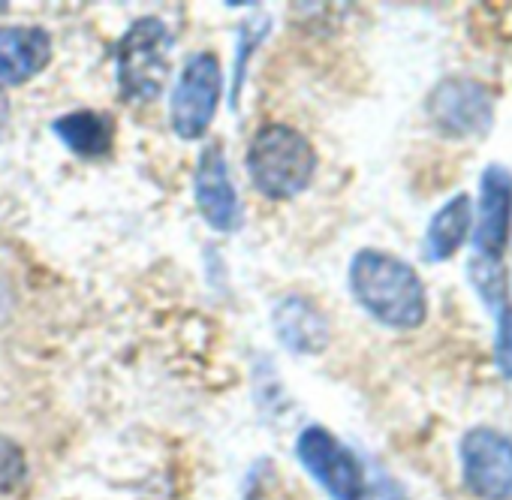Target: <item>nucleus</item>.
<instances>
[{
  "label": "nucleus",
  "mask_w": 512,
  "mask_h": 500,
  "mask_svg": "<svg viewBox=\"0 0 512 500\" xmlns=\"http://www.w3.org/2000/svg\"><path fill=\"white\" fill-rule=\"evenodd\" d=\"M350 290L362 311L386 329L413 332L428 317V290L419 272L389 250H359L350 263Z\"/></svg>",
  "instance_id": "obj_1"
},
{
  "label": "nucleus",
  "mask_w": 512,
  "mask_h": 500,
  "mask_svg": "<svg viewBox=\"0 0 512 500\" xmlns=\"http://www.w3.org/2000/svg\"><path fill=\"white\" fill-rule=\"evenodd\" d=\"M247 175L266 199H296L317 175V151L296 127L266 124L253 133L247 145Z\"/></svg>",
  "instance_id": "obj_2"
},
{
  "label": "nucleus",
  "mask_w": 512,
  "mask_h": 500,
  "mask_svg": "<svg viewBox=\"0 0 512 500\" xmlns=\"http://www.w3.org/2000/svg\"><path fill=\"white\" fill-rule=\"evenodd\" d=\"M172 34L157 16H145L127 28L118 43V91L127 103H154L169 82Z\"/></svg>",
  "instance_id": "obj_3"
},
{
  "label": "nucleus",
  "mask_w": 512,
  "mask_h": 500,
  "mask_svg": "<svg viewBox=\"0 0 512 500\" xmlns=\"http://www.w3.org/2000/svg\"><path fill=\"white\" fill-rule=\"evenodd\" d=\"M425 112L446 139H485L494 127V94L479 79L449 76L431 88Z\"/></svg>",
  "instance_id": "obj_4"
},
{
  "label": "nucleus",
  "mask_w": 512,
  "mask_h": 500,
  "mask_svg": "<svg viewBox=\"0 0 512 500\" xmlns=\"http://www.w3.org/2000/svg\"><path fill=\"white\" fill-rule=\"evenodd\" d=\"M223 97V70L217 55L196 52L181 67V76L172 88L169 121L178 139L193 142L202 139L217 115Z\"/></svg>",
  "instance_id": "obj_5"
},
{
  "label": "nucleus",
  "mask_w": 512,
  "mask_h": 500,
  "mask_svg": "<svg viewBox=\"0 0 512 500\" xmlns=\"http://www.w3.org/2000/svg\"><path fill=\"white\" fill-rule=\"evenodd\" d=\"M296 455L305 470L329 491L332 500H365L368 476L359 455L323 425H308L296 440Z\"/></svg>",
  "instance_id": "obj_6"
},
{
  "label": "nucleus",
  "mask_w": 512,
  "mask_h": 500,
  "mask_svg": "<svg viewBox=\"0 0 512 500\" xmlns=\"http://www.w3.org/2000/svg\"><path fill=\"white\" fill-rule=\"evenodd\" d=\"M461 479L476 500H512V437L476 425L464 431L461 446Z\"/></svg>",
  "instance_id": "obj_7"
},
{
  "label": "nucleus",
  "mask_w": 512,
  "mask_h": 500,
  "mask_svg": "<svg viewBox=\"0 0 512 500\" xmlns=\"http://www.w3.org/2000/svg\"><path fill=\"white\" fill-rule=\"evenodd\" d=\"M512 235V169L491 163L479 175L476 223H473V254L503 260Z\"/></svg>",
  "instance_id": "obj_8"
},
{
  "label": "nucleus",
  "mask_w": 512,
  "mask_h": 500,
  "mask_svg": "<svg viewBox=\"0 0 512 500\" xmlns=\"http://www.w3.org/2000/svg\"><path fill=\"white\" fill-rule=\"evenodd\" d=\"M193 199L202 214V220L217 232H238L244 223L238 190L232 184L223 145L214 142L199 154L196 172H193Z\"/></svg>",
  "instance_id": "obj_9"
},
{
  "label": "nucleus",
  "mask_w": 512,
  "mask_h": 500,
  "mask_svg": "<svg viewBox=\"0 0 512 500\" xmlns=\"http://www.w3.org/2000/svg\"><path fill=\"white\" fill-rule=\"evenodd\" d=\"M52 61V37L34 25L0 28V88L37 79Z\"/></svg>",
  "instance_id": "obj_10"
},
{
  "label": "nucleus",
  "mask_w": 512,
  "mask_h": 500,
  "mask_svg": "<svg viewBox=\"0 0 512 500\" xmlns=\"http://www.w3.org/2000/svg\"><path fill=\"white\" fill-rule=\"evenodd\" d=\"M272 323H275V335L281 338V344L299 356H317L332 341L329 317L305 296L281 299L272 311Z\"/></svg>",
  "instance_id": "obj_11"
},
{
  "label": "nucleus",
  "mask_w": 512,
  "mask_h": 500,
  "mask_svg": "<svg viewBox=\"0 0 512 500\" xmlns=\"http://www.w3.org/2000/svg\"><path fill=\"white\" fill-rule=\"evenodd\" d=\"M52 133L82 160H103L115 142V121L106 112L76 109L52 121Z\"/></svg>",
  "instance_id": "obj_12"
},
{
  "label": "nucleus",
  "mask_w": 512,
  "mask_h": 500,
  "mask_svg": "<svg viewBox=\"0 0 512 500\" xmlns=\"http://www.w3.org/2000/svg\"><path fill=\"white\" fill-rule=\"evenodd\" d=\"M470 229H473V202L467 193H455L428 223L425 229V241H422V250H425V260L428 263H446L452 260L461 244L470 238Z\"/></svg>",
  "instance_id": "obj_13"
},
{
  "label": "nucleus",
  "mask_w": 512,
  "mask_h": 500,
  "mask_svg": "<svg viewBox=\"0 0 512 500\" xmlns=\"http://www.w3.org/2000/svg\"><path fill=\"white\" fill-rule=\"evenodd\" d=\"M467 278L470 287L476 290V296L482 299V305L497 314L503 305H509V281H506V269L503 260H488V257H470L467 263Z\"/></svg>",
  "instance_id": "obj_14"
},
{
  "label": "nucleus",
  "mask_w": 512,
  "mask_h": 500,
  "mask_svg": "<svg viewBox=\"0 0 512 500\" xmlns=\"http://www.w3.org/2000/svg\"><path fill=\"white\" fill-rule=\"evenodd\" d=\"M28 482V458L22 446L0 434V494H13Z\"/></svg>",
  "instance_id": "obj_15"
},
{
  "label": "nucleus",
  "mask_w": 512,
  "mask_h": 500,
  "mask_svg": "<svg viewBox=\"0 0 512 500\" xmlns=\"http://www.w3.org/2000/svg\"><path fill=\"white\" fill-rule=\"evenodd\" d=\"M497 332H494V365L506 383H512V302L503 305L497 314Z\"/></svg>",
  "instance_id": "obj_16"
},
{
  "label": "nucleus",
  "mask_w": 512,
  "mask_h": 500,
  "mask_svg": "<svg viewBox=\"0 0 512 500\" xmlns=\"http://www.w3.org/2000/svg\"><path fill=\"white\" fill-rule=\"evenodd\" d=\"M7 121H10V100L4 97V91H0V139H4Z\"/></svg>",
  "instance_id": "obj_17"
}]
</instances>
